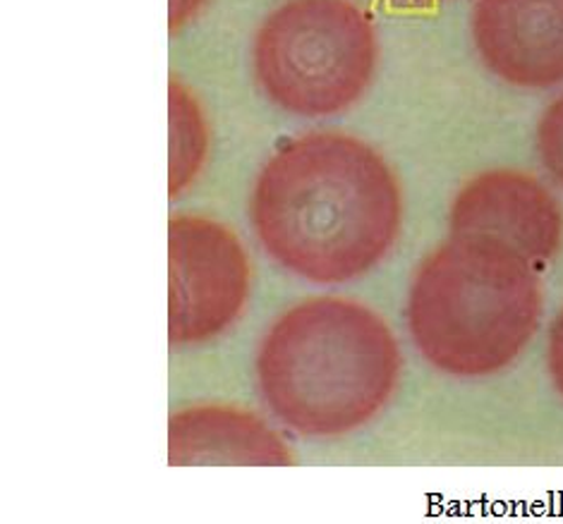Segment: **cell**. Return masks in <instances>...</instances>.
I'll return each mask as SVG.
<instances>
[{
  "mask_svg": "<svg viewBox=\"0 0 563 524\" xmlns=\"http://www.w3.org/2000/svg\"><path fill=\"white\" fill-rule=\"evenodd\" d=\"M250 223L288 274L341 286L369 274L404 227V190L386 158L345 132L278 146L252 187Z\"/></svg>",
  "mask_w": 563,
  "mask_h": 524,
  "instance_id": "obj_1",
  "label": "cell"
},
{
  "mask_svg": "<svg viewBox=\"0 0 563 524\" xmlns=\"http://www.w3.org/2000/svg\"><path fill=\"white\" fill-rule=\"evenodd\" d=\"M260 393L276 420L307 438H341L369 424L404 374L391 326L347 298L286 309L254 357Z\"/></svg>",
  "mask_w": 563,
  "mask_h": 524,
  "instance_id": "obj_2",
  "label": "cell"
},
{
  "mask_svg": "<svg viewBox=\"0 0 563 524\" xmlns=\"http://www.w3.org/2000/svg\"><path fill=\"white\" fill-rule=\"evenodd\" d=\"M499 242L449 237L412 276L406 321L415 349L441 374L482 379L526 353L544 314L542 280Z\"/></svg>",
  "mask_w": 563,
  "mask_h": 524,
  "instance_id": "obj_3",
  "label": "cell"
},
{
  "mask_svg": "<svg viewBox=\"0 0 563 524\" xmlns=\"http://www.w3.org/2000/svg\"><path fill=\"white\" fill-rule=\"evenodd\" d=\"M379 44L353 0H284L252 38V73L266 101L295 118H333L365 97Z\"/></svg>",
  "mask_w": 563,
  "mask_h": 524,
  "instance_id": "obj_4",
  "label": "cell"
},
{
  "mask_svg": "<svg viewBox=\"0 0 563 524\" xmlns=\"http://www.w3.org/2000/svg\"><path fill=\"white\" fill-rule=\"evenodd\" d=\"M252 264L225 223L178 213L168 221V343L205 345L245 312Z\"/></svg>",
  "mask_w": 563,
  "mask_h": 524,
  "instance_id": "obj_5",
  "label": "cell"
},
{
  "mask_svg": "<svg viewBox=\"0 0 563 524\" xmlns=\"http://www.w3.org/2000/svg\"><path fill=\"white\" fill-rule=\"evenodd\" d=\"M451 237L492 239L532 266L552 261L563 245V211L547 187L522 170H485L455 194Z\"/></svg>",
  "mask_w": 563,
  "mask_h": 524,
  "instance_id": "obj_6",
  "label": "cell"
},
{
  "mask_svg": "<svg viewBox=\"0 0 563 524\" xmlns=\"http://www.w3.org/2000/svg\"><path fill=\"white\" fill-rule=\"evenodd\" d=\"M479 60L506 85H563V0H477L471 18Z\"/></svg>",
  "mask_w": 563,
  "mask_h": 524,
  "instance_id": "obj_7",
  "label": "cell"
},
{
  "mask_svg": "<svg viewBox=\"0 0 563 524\" xmlns=\"http://www.w3.org/2000/svg\"><path fill=\"white\" fill-rule=\"evenodd\" d=\"M168 462L173 467H288L292 450L260 414L205 402L170 414Z\"/></svg>",
  "mask_w": 563,
  "mask_h": 524,
  "instance_id": "obj_8",
  "label": "cell"
},
{
  "mask_svg": "<svg viewBox=\"0 0 563 524\" xmlns=\"http://www.w3.org/2000/svg\"><path fill=\"white\" fill-rule=\"evenodd\" d=\"M168 194L178 199L205 170L211 132L202 105L176 75L168 82Z\"/></svg>",
  "mask_w": 563,
  "mask_h": 524,
  "instance_id": "obj_9",
  "label": "cell"
},
{
  "mask_svg": "<svg viewBox=\"0 0 563 524\" xmlns=\"http://www.w3.org/2000/svg\"><path fill=\"white\" fill-rule=\"evenodd\" d=\"M538 154L547 172L563 187V93L547 105L540 118Z\"/></svg>",
  "mask_w": 563,
  "mask_h": 524,
  "instance_id": "obj_10",
  "label": "cell"
},
{
  "mask_svg": "<svg viewBox=\"0 0 563 524\" xmlns=\"http://www.w3.org/2000/svg\"><path fill=\"white\" fill-rule=\"evenodd\" d=\"M547 369H549V376H552L556 393L563 398V309H561V314L554 319L552 328H549Z\"/></svg>",
  "mask_w": 563,
  "mask_h": 524,
  "instance_id": "obj_11",
  "label": "cell"
},
{
  "mask_svg": "<svg viewBox=\"0 0 563 524\" xmlns=\"http://www.w3.org/2000/svg\"><path fill=\"white\" fill-rule=\"evenodd\" d=\"M209 0H168V32L176 36L187 22H192L199 10H202Z\"/></svg>",
  "mask_w": 563,
  "mask_h": 524,
  "instance_id": "obj_12",
  "label": "cell"
},
{
  "mask_svg": "<svg viewBox=\"0 0 563 524\" xmlns=\"http://www.w3.org/2000/svg\"><path fill=\"white\" fill-rule=\"evenodd\" d=\"M386 5L398 8V10H432L446 0H384Z\"/></svg>",
  "mask_w": 563,
  "mask_h": 524,
  "instance_id": "obj_13",
  "label": "cell"
}]
</instances>
